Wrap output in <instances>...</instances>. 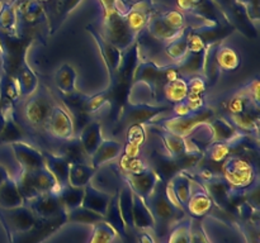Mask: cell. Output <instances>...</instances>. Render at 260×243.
<instances>
[{
  "label": "cell",
  "instance_id": "cell-1",
  "mask_svg": "<svg viewBox=\"0 0 260 243\" xmlns=\"http://www.w3.org/2000/svg\"><path fill=\"white\" fill-rule=\"evenodd\" d=\"M145 201L154 217V234L151 235L155 243H167L173 225L184 219L185 212L170 199L167 192V182L162 180L157 181Z\"/></svg>",
  "mask_w": 260,
  "mask_h": 243
},
{
  "label": "cell",
  "instance_id": "cell-2",
  "mask_svg": "<svg viewBox=\"0 0 260 243\" xmlns=\"http://www.w3.org/2000/svg\"><path fill=\"white\" fill-rule=\"evenodd\" d=\"M55 98L45 85H38L32 95L27 96L23 101L20 114L25 128L30 131H45L51 110L55 105Z\"/></svg>",
  "mask_w": 260,
  "mask_h": 243
},
{
  "label": "cell",
  "instance_id": "cell-3",
  "mask_svg": "<svg viewBox=\"0 0 260 243\" xmlns=\"http://www.w3.org/2000/svg\"><path fill=\"white\" fill-rule=\"evenodd\" d=\"M222 177L229 182L234 192H248L258 184L256 167L239 156H229L222 162Z\"/></svg>",
  "mask_w": 260,
  "mask_h": 243
},
{
  "label": "cell",
  "instance_id": "cell-4",
  "mask_svg": "<svg viewBox=\"0 0 260 243\" xmlns=\"http://www.w3.org/2000/svg\"><path fill=\"white\" fill-rule=\"evenodd\" d=\"M25 202L46 192H60L61 185L57 184L53 175L47 169L42 167L36 171H22L18 180H15Z\"/></svg>",
  "mask_w": 260,
  "mask_h": 243
},
{
  "label": "cell",
  "instance_id": "cell-5",
  "mask_svg": "<svg viewBox=\"0 0 260 243\" xmlns=\"http://www.w3.org/2000/svg\"><path fill=\"white\" fill-rule=\"evenodd\" d=\"M102 35L114 47L118 48L121 52L128 50L137 39L136 35L131 32L127 25L123 15L118 14V13H111V14L104 15Z\"/></svg>",
  "mask_w": 260,
  "mask_h": 243
},
{
  "label": "cell",
  "instance_id": "cell-6",
  "mask_svg": "<svg viewBox=\"0 0 260 243\" xmlns=\"http://www.w3.org/2000/svg\"><path fill=\"white\" fill-rule=\"evenodd\" d=\"M213 116H215V111L206 106L202 110L196 111L189 115L170 116L165 120H161V123H159V127L170 133H174L183 138H188L198 127L208 123Z\"/></svg>",
  "mask_w": 260,
  "mask_h": 243
},
{
  "label": "cell",
  "instance_id": "cell-7",
  "mask_svg": "<svg viewBox=\"0 0 260 243\" xmlns=\"http://www.w3.org/2000/svg\"><path fill=\"white\" fill-rule=\"evenodd\" d=\"M165 70H167V66H157L152 61H141L135 70L132 85L145 84L147 89H150L155 100L159 101V94L161 95L162 86L167 84ZM160 100H161V96H160Z\"/></svg>",
  "mask_w": 260,
  "mask_h": 243
},
{
  "label": "cell",
  "instance_id": "cell-8",
  "mask_svg": "<svg viewBox=\"0 0 260 243\" xmlns=\"http://www.w3.org/2000/svg\"><path fill=\"white\" fill-rule=\"evenodd\" d=\"M45 131L47 132L48 136L57 141L65 142L73 139L75 136V124H74V119L68 109L55 103L50 116H48L47 123H46Z\"/></svg>",
  "mask_w": 260,
  "mask_h": 243
},
{
  "label": "cell",
  "instance_id": "cell-9",
  "mask_svg": "<svg viewBox=\"0 0 260 243\" xmlns=\"http://www.w3.org/2000/svg\"><path fill=\"white\" fill-rule=\"evenodd\" d=\"M172 109V105H150L146 103H127L126 108H124L123 114H122L121 119H123L124 123L127 126H134V124H140V126H145L147 122L154 120L155 116L157 114L162 113Z\"/></svg>",
  "mask_w": 260,
  "mask_h": 243
},
{
  "label": "cell",
  "instance_id": "cell-10",
  "mask_svg": "<svg viewBox=\"0 0 260 243\" xmlns=\"http://www.w3.org/2000/svg\"><path fill=\"white\" fill-rule=\"evenodd\" d=\"M28 207L32 209V212L41 219H56L65 215V209H63L61 200L58 197V192L50 191L46 194L40 195L30 200Z\"/></svg>",
  "mask_w": 260,
  "mask_h": 243
},
{
  "label": "cell",
  "instance_id": "cell-11",
  "mask_svg": "<svg viewBox=\"0 0 260 243\" xmlns=\"http://www.w3.org/2000/svg\"><path fill=\"white\" fill-rule=\"evenodd\" d=\"M4 213L8 227L13 233L25 234L37 225V215L32 212L29 207H25V204L22 207L13 208V209H4Z\"/></svg>",
  "mask_w": 260,
  "mask_h": 243
},
{
  "label": "cell",
  "instance_id": "cell-12",
  "mask_svg": "<svg viewBox=\"0 0 260 243\" xmlns=\"http://www.w3.org/2000/svg\"><path fill=\"white\" fill-rule=\"evenodd\" d=\"M213 207V201L202 184L196 180H190V196L188 199L185 213L193 218L205 217L211 212Z\"/></svg>",
  "mask_w": 260,
  "mask_h": 243
},
{
  "label": "cell",
  "instance_id": "cell-13",
  "mask_svg": "<svg viewBox=\"0 0 260 243\" xmlns=\"http://www.w3.org/2000/svg\"><path fill=\"white\" fill-rule=\"evenodd\" d=\"M12 148L19 162L22 171H36L45 167L43 152L24 141L12 142Z\"/></svg>",
  "mask_w": 260,
  "mask_h": 243
},
{
  "label": "cell",
  "instance_id": "cell-14",
  "mask_svg": "<svg viewBox=\"0 0 260 243\" xmlns=\"http://www.w3.org/2000/svg\"><path fill=\"white\" fill-rule=\"evenodd\" d=\"M121 176L123 181H126L127 185L131 187L134 194L139 195L142 199H146L151 194L157 181L161 180L151 167L140 174H121Z\"/></svg>",
  "mask_w": 260,
  "mask_h": 243
},
{
  "label": "cell",
  "instance_id": "cell-15",
  "mask_svg": "<svg viewBox=\"0 0 260 243\" xmlns=\"http://www.w3.org/2000/svg\"><path fill=\"white\" fill-rule=\"evenodd\" d=\"M211 56L218 71L234 72L241 66V55L228 45H212Z\"/></svg>",
  "mask_w": 260,
  "mask_h": 243
},
{
  "label": "cell",
  "instance_id": "cell-16",
  "mask_svg": "<svg viewBox=\"0 0 260 243\" xmlns=\"http://www.w3.org/2000/svg\"><path fill=\"white\" fill-rule=\"evenodd\" d=\"M86 29L89 30L93 38L95 39L96 45H98L99 50H101L102 56H103V60L106 62L107 68L109 71V75H111V80L116 76L117 70H118V66L121 63L122 60V52L117 47H114L112 43H109L106 38L102 35L101 32H98L96 29H94L93 25H88Z\"/></svg>",
  "mask_w": 260,
  "mask_h": 243
},
{
  "label": "cell",
  "instance_id": "cell-17",
  "mask_svg": "<svg viewBox=\"0 0 260 243\" xmlns=\"http://www.w3.org/2000/svg\"><path fill=\"white\" fill-rule=\"evenodd\" d=\"M208 127L211 129V142H223L229 143L231 146L240 143V139L243 137V133L239 132L228 119L223 118H215L213 116L208 122Z\"/></svg>",
  "mask_w": 260,
  "mask_h": 243
},
{
  "label": "cell",
  "instance_id": "cell-18",
  "mask_svg": "<svg viewBox=\"0 0 260 243\" xmlns=\"http://www.w3.org/2000/svg\"><path fill=\"white\" fill-rule=\"evenodd\" d=\"M157 133L161 137L162 142L165 144V148L169 152V156L173 158H182V157L188 156V154L198 153L200 148L194 146V143H189L187 141V138H183V137L177 136L174 133H170V132L165 131V129L160 128Z\"/></svg>",
  "mask_w": 260,
  "mask_h": 243
},
{
  "label": "cell",
  "instance_id": "cell-19",
  "mask_svg": "<svg viewBox=\"0 0 260 243\" xmlns=\"http://www.w3.org/2000/svg\"><path fill=\"white\" fill-rule=\"evenodd\" d=\"M202 185L213 202H216L222 209H230L234 191L223 177L213 176L211 179L205 180Z\"/></svg>",
  "mask_w": 260,
  "mask_h": 243
},
{
  "label": "cell",
  "instance_id": "cell-20",
  "mask_svg": "<svg viewBox=\"0 0 260 243\" xmlns=\"http://www.w3.org/2000/svg\"><path fill=\"white\" fill-rule=\"evenodd\" d=\"M190 177L184 172H177L169 181L167 182V192L170 199L179 205L185 212L188 199L190 196Z\"/></svg>",
  "mask_w": 260,
  "mask_h": 243
},
{
  "label": "cell",
  "instance_id": "cell-21",
  "mask_svg": "<svg viewBox=\"0 0 260 243\" xmlns=\"http://www.w3.org/2000/svg\"><path fill=\"white\" fill-rule=\"evenodd\" d=\"M150 12H151V2L150 0H142L140 3H134L129 12L124 15L127 25L136 37L140 33L146 29L147 23L150 20Z\"/></svg>",
  "mask_w": 260,
  "mask_h": 243
},
{
  "label": "cell",
  "instance_id": "cell-22",
  "mask_svg": "<svg viewBox=\"0 0 260 243\" xmlns=\"http://www.w3.org/2000/svg\"><path fill=\"white\" fill-rule=\"evenodd\" d=\"M206 90H207V83L203 76L196 75L188 80V94L184 101L192 113L206 108Z\"/></svg>",
  "mask_w": 260,
  "mask_h": 243
},
{
  "label": "cell",
  "instance_id": "cell-23",
  "mask_svg": "<svg viewBox=\"0 0 260 243\" xmlns=\"http://www.w3.org/2000/svg\"><path fill=\"white\" fill-rule=\"evenodd\" d=\"M79 142L83 147L86 156L90 158L103 141L102 134V124L99 120H91L83 127L79 134Z\"/></svg>",
  "mask_w": 260,
  "mask_h": 243
},
{
  "label": "cell",
  "instance_id": "cell-24",
  "mask_svg": "<svg viewBox=\"0 0 260 243\" xmlns=\"http://www.w3.org/2000/svg\"><path fill=\"white\" fill-rule=\"evenodd\" d=\"M112 195L106 191L94 187L91 184H88L85 186V191H84V197L81 205L88 209L93 210V212L98 213V214L103 215L106 214L107 208H108L109 201L112 199Z\"/></svg>",
  "mask_w": 260,
  "mask_h": 243
},
{
  "label": "cell",
  "instance_id": "cell-25",
  "mask_svg": "<svg viewBox=\"0 0 260 243\" xmlns=\"http://www.w3.org/2000/svg\"><path fill=\"white\" fill-rule=\"evenodd\" d=\"M122 149H123V146L119 142L113 141V139H103L98 148H96V151L94 152L93 156L90 157L91 166L95 170L104 166L108 162L119 157Z\"/></svg>",
  "mask_w": 260,
  "mask_h": 243
},
{
  "label": "cell",
  "instance_id": "cell-26",
  "mask_svg": "<svg viewBox=\"0 0 260 243\" xmlns=\"http://www.w3.org/2000/svg\"><path fill=\"white\" fill-rule=\"evenodd\" d=\"M132 223H134V228L142 230V232H149V230L152 232L154 229V217H152L145 199L136 194H134Z\"/></svg>",
  "mask_w": 260,
  "mask_h": 243
},
{
  "label": "cell",
  "instance_id": "cell-27",
  "mask_svg": "<svg viewBox=\"0 0 260 243\" xmlns=\"http://www.w3.org/2000/svg\"><path fill=\"white\" fill-rule=\"evenodd\" d=\"M96 170L85 162H70L69 164L68 185L74 187H85L90 184Z\"/></svg>",
  "mask_w": 260,
  "mask_h": 243
},
{
  "label": "cell",
  "instance_id": "cell-28",
  "mask_svg": "<svg viewBox=\"0 0 260 243\" xmlns=\"http://www.w3.org/2000/svg\"><path fill=\"white\" fill-rule=\"evenodd\" d=\"M43 159H45L46 169L53 175L57 184L61 186L68 185L69 164L70 162L63 158L61 154L52 153V152H43Z\"/></svg>",
  "mask_w": 260,
  "mask_h": 243
},
{
  "label": "cell",
  "instance_id": "cell-29",
  "mask_svg": "<svg viewBox=\"0 0 260 243\" xmlns=\"http://www.w3.org/2000/svg\"><path fill=\"white\" fill-rule=\"evenodd\" d=\"M188 94V80L182 75L174 81L167 83L162 86L161 90V101H167L170 105L182 103L185 100Z\"/></svg>",
  "mask_w": 260,
  "mask_h": 243
},
{
  "label": "cell",
  "instance_id": "cell-30",
  "mask_svg": "<svg viewBox=\"0 0 260 243\" xmlns=\"http://www.w3.org/2000/svg\"><path fill=\"white\" fill-rule=\"evenodd\" d=\"M146 141L145 126L134 124L128 127L127 141L123 147V154L127 157H141L142 146Z\"/></svg>",
  "mask_w": 260,
  "mask_h": 243
},
{
  "label": "cell",
  "instance_id": "cell-31",
  "mask_svg": "<svg viewBox=\"0 0 260 243\" xmlns=\"http://www.w3.org/2000/svg\"><path fill=\"white\" fill-rule=\"evenodd\" d=\"M24 204L25 201L14 179L9 177L4 184L0 185V207L4 209H13Z\"/></svg>",
  "mask_w": 260,
  "mask_h": 243
},
{
  "label": "cell",
  "instance_id": "cell-32",
  "mask_svg": "<svg viewBox=\"0 0 260 243\" xmlns=\"http://www.w3.org/2000/svg\"><path fill=\"white\" fill-rule=\"evenodd\" d=\"M76 78L78 73L75 68L69 63H63L55 75L56 88L63 96L73 95L76 93Z\"/></svg>",
  "mask_w": 260,
  "mask_h": 243
},
{
  "label": "cell",
  "instance_id": "cell-33",
  "mask_svg": "<svg viewBox=\"0 0 260 243\" xmlns=\"http://www.w3.org/2000/svg\"><path fill=\"white\" fill-rule=\"evenodd\" d=\"M229 122L241 133H258V109L253 108L240 114H230Z\"/></svg>",
  "mask_w": 260,
  "mask_h": 243
},
{
  "label": "cell",
  "instance_id": "cell-34",
  "mask_svg": "<svg viewBox=\"0 0 260 243\" xmlns=\"http://www.w3.org/2000/svg\"><path fill=\"white\" fill-rule=\"evenodd\" d=\"M17 81L18 85H19L20 89V94L23 96H29L37 90L38 88V78L37 75L35 73V71L30 68V66L28 65L27 60L23 58L22 65H20L19 71H18V76H17Z\"/></svg>",
  "mask_w": 260,
  "mask_h": 243
},
{
  "label": "cell",
  "instance_id": "cell-35",
  "mask_svg": "<svg viewBox=\"0 0 260 243\" xmlns=\"http://www.w3.org/2000/svg\"><path fill=\"white\" fill-rule=\"evenodd\" d=\"M146 29L147 32L155 38V39L161 40V42H167V43L170 42V40L175 39V38L179 37V35L182 34V33L175 32V30H173L172 28L168 27V25L164 23V20L160 18V15H157V17L155 18H150Z\"/></svg>",
  "mask_w": 260,
  "mask_h": 243
},
{
  "label": "cell",
  "instance_id": "cell-36",
  "mask_svg": "<svg viewBox=\"0 0 260 243\" xmlns=\"http://www.w3.org/2000/svg\"><path fill=\"white\" fill-rule=\"evenodd\" d=\"M187 32L188 28L185 29L184 33L177 37L175 39L168 42L167 47H165V53L168 57L172 61L177 62L175 65H182L183 61L187 58L188 55V42H187Z\"/></svg>",
  "mask_w": 260,
  "mask_h": 243
},
{
  "label": "cell",
  "instance_id": "cell-37",
  "mask_svg": "<svg viewBox=\"0 0 260 243\" xmlns=\"http://www.w3.org/2000/svg\"><path fill=\"white\" fill-rule=\"evenodd\" d=\"M84 191H85V187H74L70 185H65V186L61 187L58 197H60L61 204L65 209V213L80 207L81 202H83Z\"/></svg>",
  "mask_w": 260,
  "mask_h": 243
},
{
  "label": "cell",
  "instance_id": "cell-38",
  "mask_svg": "<svg viewBox=\"0 0 260 243\" xmlns=\"http://www.w3.org/2000/svg\"><path fill=\"white\" fill-rule=\"evenodd\" d=\"M65 219L71 223H83V224H95V223L104 220L103 215L98 214V213L93 212V210L88 209V208L80 207L75 208V209L70 210V212L65 213Z\"/></svg>",
  "mask_w": 260,
  "mask_h": 243
},
{
  "label": "cell",
  "instance_id": "cell-39",
  "mask_svg": "<svg viewBox=\"0 0 260 243\" xmlns=\"http://www.w3.org/2000/svg\"><path fill=\"white\" fill-rule=\"evenodd\" d=\"M106 105H111V98H109V91L106 90L101 94H96L93 96H85L79 113L84 115H91V114L98 113L99 110Z\"/></svg>",
  "mask_w": 260,
  "mask_h": 243
},
{
  "label": "cell",
  "instance_id": "cell-40",
  "mask_svg": "<svg viewBox=\"0 0 260 243\" xmlns=\"http://www.w3.org/2000/svg\"><path fill=\"white\" fill-rule=\"evenodd\" d=\"M118 237V232L107 220L93 224V233L89 243H113Z\"/></svg>",
  "mask_w": 260,
  "mask_h": 243
},
{
  "label": "cell",
  "instance_id": "cell-41",
  "mask_svg": "<svg viewBox=\"0 0 260 243\" xmlns=\"http://www.w3.org/2000/svg\"><path fill=\"white\" fill-rule=\"evenodd\" d=\"M253 108L258 109V106L253 103V100L243 90H239V93H236L228 103L229 114H240Z\"/></svg>",
  "mask_w": 260,
  "mask_h": 243
},
{
  "label": "cell",
  "instance_id": "cell-42",
  "mask_svg": "<svg viewBox=\"0 0 260 243\" xmlns=\"http://www.w3.org/2000/svg\"><path fill=\"white\" fill-rule=\"evenodd\" d=\"M192 219H184L174 225L168 237L167 243H190Z\"/></svg>",
  "mask_w": 260,
  "mask_h": 243
},
{
  "label": "cell",
  "instance_id": "cell-43",
  "mask_svg": "<svg viewBox=\"0 0 260 243\" xmlns=\"http://www.w3.org/2000/svg\"><path fill=\"white\" fill-rule=\"evenodd\" d=\"M149 167L141 157H127L123 153L119 157L118 169L121 174H140Z\"/></svg>",
  "mask_w": 260,
  "mask_h": 243
},
{
  "label": "cell",
  "instance_id": "cell-44",
  "mask_svg": "<svg viewBox=\"0 0 260 243\" xmlns=\"http://www.w3.org/2000/svg\"><path fill=\"white\" fill-rule=\"evenodd\" d=\"M66 144L61 148V156L68 159L69 162H85L86 158H89L84 152L80 142L76 139H70L65 141Z\"/></svg>",
  "mask_w": 260,
  "mask_h": 243
},
{
  "label": "cell",
  "instance_id": "cell-45",
  "mask_svg": "<svg viewBox=\"0 0 260 243\" xmlns=\"http://www.w3.org/2000/svg\"><path fill=\"white\" fill-rule=\"evenodd\" d=\"M160 18L164 20L165 24L173 30L178 33H183L187 29V18L184 13L180 10H167L162 14H160Z\"/></svg>",
  "mask_w": 260,
  "mask_h": 243
},
{
  "label": "cell",
  "instance_id": "cell-46",
  "mask_svg": "<svg viewBox=\"0 0 260 243\" xmlns=\"http://www.w3.org/2000/svg\"><path fill=\"white\" fill-rule=\"evenodd\" d=\"M188 42V55L190 56H205L207 46L202 35L196 30H188L187 32Z\"/></svg>",
  "mask_w": 260,
  "mask_h": 243
},
{
  "label": "cell",
  "instance_id": "cell-47",
  "mask_svg": "<svg viewBox=\"0 0 260 243\" xmlns=\"http://www.w3.org/2000/svg\"><path fill=\"white\" fill-rule=\"evenodd\" d=\"M99 2L104 9V15L111 14V13H118L124 17L134 5L131 0H99Z\"/></svg>",
  "mask_w": 260,
  "mask_h": 243
},
{
  "label": "cell",
  "instance_id": "cell-48",
  "mask_svg": "<svg viewBox=\"0 0 260 243\" xmlns=\"http://www.w3.org/2000/svg\"><path fill=\"white\" fill-rule=\"evenodd\" d=\"M233 146L223 142H212L210 143V147L207 148L208 157L213 162H223L229 156Z\"/></svg>",
  "mask_w": 260,
  "mask_h": 243
},
{
  "label": "cell",
  "instance_id": "cell-49",
  "mask_svg": "<svg viewBox=\"0 0 260 243\" xmlns=\"http://www.w3.org/2000/svg\"><path fill=\"white\" fill-rule=\"evenodd\" d=\"M236 3L241 5L245 9L249 19L251 22H258L259 20V0H236Z\"/></svg>",
  "mask_w": 260,
  "mask_h": 243
},
{
  "label": "cell",
  "instance_id": "cell-50",
  "mask_svg": "<svg viewBox=\"0 0 260 243\" xmlns=\"http://www.w3.org/2000/svg\"><path fill=\"white\" fill-rule=\"evenodd\" d=\"M190 243H211L200 222L192 219V229H190Z\"/></svg>",
  "mask_w": 260,
  "mask_h": 243
},
{
  "label": "cell",
  "instance_id": "cell-51",
  "mask_svg": "<svg viewBox=\"0 0 260 243\" xmlns=\"http://www.w3.org/2000/svg\"><path fill=\"white\" fill-rule=\"evenodd\" d=\"M235 0H215V3H217L218 8L222 9V12H230V9L233 8V4Z\"/></svg>",
  "mask_w": 260,
  "mask_h": 243
},
{
  "label": "cell",
  "instance_id": "cell-52",
  "mask_svg": "<svg viewBox=\"0 0 260 243\" xmlns=\"http://www.w3.org/2000/svg\"><path fill=\"white\" fill-rule=\"evenodd\" d=\"M140 243H155V240L149 232H141V234H140Z\"/></svg>",
  "mask_w": 260,
  "mask_h": 243
},
{
  "label": "cell",
  "instance_id": "cell-53",
  "mask_svg": "<svg viewBox=\"0 0 260 243\" xmlns=\"http://www.w3.org/2000/svg\"><path fill=\"white\" fill-rule=\"evenodd\" d=\"M8 179H9V174H8V171L4 167L0 166V185L4 184Z\"/></svg>",
  "mask_w": 260,
  "mask_h": 243
},
{
  "label": "cell",
  "instance_id": "cell-54",
  "mask_svg": "<svg viewBox=\"0 0 260 243\" xmlns=\"http://www.w3.org/2000/svg\"><path fill=\"white\" fill-rule=\"evenodd\" d=\"M36 2H38L40 4H43V3H48V2H51V0H36Z\"/></svg>",
  "mask_w": 260,
  "mask_h": 243
}]
</instances>
